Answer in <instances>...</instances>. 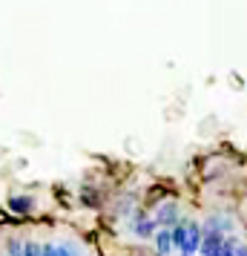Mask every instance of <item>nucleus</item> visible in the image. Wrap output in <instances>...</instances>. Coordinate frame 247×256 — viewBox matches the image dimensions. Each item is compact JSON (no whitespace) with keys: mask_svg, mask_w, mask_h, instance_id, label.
I'll return each instance as SVG.
<instances>
[{"mask_svg":"<svg viewBox=\"0 0 247 256\" xmlns=\"http://www.w3.org/2000/svg\"><path fill=\"white\" fill-rule=\"evenodd\" d=\"M201 224L199 222H187V236H184V244L178 248L181 256H196L199 254V244H201Z\"/></svg>","mask_w":247,"mask_h":256,"instance_id":"nucleus-1","label":"nucleus"},{"mask_svg":"<svg viewBox=\"0 0 247 256\" xmlns=\"http://www.w3.org/2000/svg\"><path fill=\"white\" fill-rule=\"evenodd\" d=\"M204 230V228H201ZM224 242V233L219 230H204L201 233V244H199V254L201 256H219V248Z\"/></svg>","mask_w":247,"mask_h":256,"instance_id":"nucleus-2","label":"nucleus"},{"mask_svg":"<svg viewBox=\"0 0 247 256\" xmlns=\"http://www.w3.org/2000/svg\"><path fill=\"white\" fill-rule=\"evenodd\" d=\"M155 219H150L147 213H135L132 216V230H135V236L138 239H153V233H155Z\"/></svg>","mask_w":247,"mask_h":256,"instance_id":"nucleus-3","label":"nucleus"},{"mask_svg":"<svg viewBox=\"0 0 247 256\" xmlns=\"http://www.w3.org/2000/svg\"><path fill=\"white\" fill-rule=\"evenodd\" d=\"M176 222H181L178 219V204L176 202H167V204L158 208V213H155V224H158V228H173Z\"/></svg>","mask_w":247,"mask_h":256,"instance_id":"nucleus-4","label":"nucleus"},{"mask_svg":"<svg viewBox=\"0 0 247 256\" xmlns=\"http://www.w3.org/2000/svg\"><path fill=\"white\" fill-rule=\"evenodd\" d=\"M204 230H219V233H230L233 230V219L224 213H213L210 219L204 222Z\"/></svg>","mask_w":247,"mask_h":256,"instance_id":"nucleus-5","label":"nucleus"},{"mask_svg":"<svg viewBox=\"0 0 247 256\" xmlns=\"http://www.w3.org/2000/svg\"><path fill=\"white\" fill-rule=\"evenodd\" d=\"M153 239H155V250H158V256H170V250H173V233H170V228L155 230Z\"/></svg>","mask_w":247,"mask_h":256,"instance_id":"nucleus-6","label":"nucleus"},{"mask_svg":"<svg viewBox=\"0 0 247 256\" xmlns=\"http://www.w3.org/2000/svg\"><path fill=\"white\" fill-rule=\"evenodd\" d=\"M9 204H12L14 213H32L35 198H32V196H12V198H9Z\"/></svg>","mask_w":247,"mask_h":256,"instance_id":"nucleus-7","label":"nucleus"},{"mask_svg":"<svg viewBox=\"0 0 247 256\" xmlns=\"http://www.w3.org/2000/svg\"><path fill=\"white\" fill-rule=\"evenodd\" d=\"M236 250H239V239L236 236H224L222 248H219V256H236Z\"/></svg>","mask_w":247,"mask_h":256,"instance_id":"nucleus-8","label":"nucleus"},{"mask_svg":"<svg viewBox=\"0 0 247 256\" xmlns=\"http://www.w3.org/2000/svg\"><path fill=\"white\" fill-rule=\"evenodd\" d=\"M55 250H58V256H81L78 250H75V244H69V242L55 244Z\"/></svg>","mask_w":247,"mask_h":256,"instance_id":"nucleus-9","label":"nucleus"},{"mask_svg":"<svg viewBox=\"0 0 247 256\" xmlns=\"http://www.w3.org/2000/svg\"><path fill=\"white\" fill-rule=\"evenodd\" d=\"M20 256H40V244L26 242V244H23V254H20Z\"/></svg>","mask_w":247,"mask_h":256,"instance_id":"nucleus-10","label":"nucleus"},{"mask_svg":"<svg viewBox=\"0 0 247 256\" xmlns=\"http://www.w3.org/2000/svg\"><path fill=\"white\" fill-rule=\"evenodd\" d=\"M23 254V244L17 242V239H12V242H9V256H20Z\"/></svg>","mask_w":247,"mask_h":256,"instance_id":"nucleus-11","label":"nucleus"},{"mask_svg":"<svg viewBox=\"0 0 247 256\" xmlns=\"http://www.w3.org/2000/svg\"><path fill=\"white\" fill-rule=\"evenodd\" d=\"M40 256H58L55 244H43V248H40Z\"/></svg>","mask_w":247,"mask_h":256,"instance_id":"nucleus-12","label":"nucleus"},{"mask_svg":"<svg viewBox=\"0 0 247 256\" xmlns=\"http://www.w3.org/2000/svg\"><path fill=\"white\" fill-rule=\"evenodd\" d=\"M236 256H247V244H239V250H236Z\"/></svg>","mask_w":247,"mask_h":256,"instance_id":"nucleus-13","label":"nucleus"}]
</instances>
